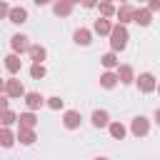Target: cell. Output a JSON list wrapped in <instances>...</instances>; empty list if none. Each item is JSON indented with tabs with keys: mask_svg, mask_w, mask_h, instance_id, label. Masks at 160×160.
Wrapping results in <instances>:
<instances>
[{
	"mask_svg": "<svg viewBox=\"0 0 160 160\" xmlns=\"http://www.w3.org/2000/svg\"><path fill=\"white\" fill-rule=\"evenodd\" d=\"M70 2H72V5H75V2H80V0H70Z\"/></svg>",
	"mask_w": 160,
	"mask_h": 160,
	"instance_id": "obj_35",
	"label": "cell"
},
{
	"mask_svg": "<svg viewBox=\"0 0 160 160\" xmlns=\"http://www.w3.org/2000/svg\"><path fill=\"white\" fill-rule=\"evenodd\" d=\"M130 130H132V135H135V138H145V135L150 132V120H148L145 115H138V118L132 120Z\"/></svg>",
	"mask_w": 160,
	"mask_h": 160,
	"instance_id": "obj_3",
	"label": "cell"
},
{
	"mask_svg": "<svg viewBox=\"0 0 160 160\" xmlns=\"http://www.w3.org/2000/svg\"><path fill=\"white\" fill-rule=\"evenodd\" d=\"M45 72H48V70H45V65H42V62H32L30 75H32L35 80H42V78H45Z\"/></svg>",
	"mask_w": 160,
	"mask_h": 160,
	"instance_id": "obj_26",
	"label": "cell"
},
{
	"mask_svg": "<svg viewBox=\"0 0 160 160\" xmlns=\"http://www.w3.org/2000/svg\"><path fill=\"white\" fill-rule=\"evenodd\" d=\"M62 102H65V100H60L58 95H52V98H48V100H45V105H48L50 110H60V108H62Z\"/></svg>",
	"mask_w": 160,
	"mask_h": 160,
	"instance_id": "obj_27",
	"label": "cell"
},
{
	"mask_svg": "<svg viewBox=\"0 0 160 160\" xmlns=\"http://www.w3.org/2000/svg\"><path fill=\"white\" fill-rule=\"evenodd\" d=\"M28 55H30L32 62H42L45 55H48V50H45L42 45H30V48H28Z\"/></svg>",
	"mask_w": 160,
	"mask_h": 160,
	"instance_id": "obj_19",
	"label": "cell"
},
{
	"mask_svg": "<svg viewBox=\"0 0 160 160\" xmlns=\"http://www.w3.org/2000/svg\"><path fill=\"white\" fill-rule=\"evenodd\" d=\"M50 2H52V0H35V5H38V8H45V5H50Z\"/></svg>",
	"mask_w": 160,
	"mask_h": 160,
	"instance_id": "obj_32",
	"label": "cell"
},
{
	"mask_svg": "<svg viewBox=\"0 0 160 160\" xmlns=\"http://www.w3.org/2000/svg\"><path fill=\"white\" fill-rule=\"evenodd\" d=\"M100 62H102V68H108V70H112V68H118L120 65V60H118V55L110 50V52H105L102 58H100Z\"/></svg>",
	"mask_w": 160,
	"mask_h": 160,
	"instance_id": "obj_21",
	"label": "cell"
},
{
	"mask_svg": "<svg viewBox=\"0 0 160 160\" xmlns=\"http://www.w3.org/2000/svg\"><path fill=\"white\" fill-rule=\"evenodd\" d=\"M15 140H20L22 145H32V142H35L38 138H35V130H32V128H20V130H18V138H15Z\"/></svg>",
	"mask_w": 160,
	"mask_h": 160,
	"instance_id": "obj_18",
	"label": "cell"
},
{
	"mask_svg": "<svg viewBox=\"0 0 160 160\" xmlns=\"http://www.w3.org/2000/svg\"><path fill=\"white\" fill-rule=\"evenodd\" d=\"M108 130H110V135H112L115 140H122V138H125V132H128L122 122H110V125H108Z\"/></svg>",
	"mask_w": 160,
	"mask_h": 160,
	"instance_id": "obj_22",
	"label": "cell"
},
{
	"mask_svg": "<svg viewBox=\"0 0 160 160\" xmlns=\"http://www.w3.org/2000/svg\"><path fill=\"white\" fill-rule=\"evenodd\" d=\"M80 122H82V115H80L78 110H65V115H62V125H65L68 130L80 128Z\"/></svg>",
	"mask_w": 160,
	"mask_h": 160,
	"instance_id": "obj_7",
	"label": "cell"
},
{
	"mask_svg": "<svg viewBox=\"0 0 160 160\" xmlns=\"http://www.w3.org/2000/svg\"><path fill=\"white\" fill-rule=\"evenodd\" d=\"M95 160H108V158H95Z\"/></svg>",
	"mask_w": 160,
	"mask_h": 160,
	"instance_id": "obj_37",
	"label": "cell"
},
{
	"mask_svg": "<svg viewBox=\"0 0 160 160\" xmlns=\"http://www.w3.org/2000/svg\"><path fill=\"white\" fill-rule=\"evenodd\" d=\"M155 122H158V125H160V108H158V110H155Z\"/></svg>",
	"mask_w": 160,
	"mask_h": 160,
	"instance_id": "obj_33",
	"label": "cell"
},
{
	"mask_svg": "<svg viewBox=\"0 0 160 160\" xmlns=\"http://www.w3.org/2000/svg\"><path fill=\"white\" fill-rule=\"evenodd\" d=\"M98 2H100V0H80V5H82V8H95Z\"/></svg>",
	"mask_w": 160,
	"mask_h": 160,
	"instance_id": "obj_30",
	"label": "cell"
},
{
	"mask_svg": "<svg viewBox=\"0 0 160 160\" xmlns=\"http://www.w3.org/2000/svg\"><path fill=\"white\" fill-rule=\"evenodd\" d=\"M5 92V80H0V95Z\"/></svg>",
	"mask_w": 160,
	"mask_h": 160,
	"instance_id": "obj_34",
	"label": "cell"
},
{
	"mask_svg": "<svg viewBox=\"0 0 160 160\" xmlns=\"http://www.w3.org/2000/svg\"><path fill=\"white\" fill-rule=\"evenodd\" d=\"M105 2H110V0H105Z\"/></svg>",
	"mask_w": 160,
	"mask_h": 160,
	"instance_id": "obj_38",
	"label": "cell"
},
{
	"mask_svg": "<svg viewBox=\"0 0 160 160\" xmlns=\"http://www.w3.org/2000/svg\"><path fill=\"white\" fill-rule=\"evenodd\" d=\"M155 90H158V95H160V85H158V88H155Z\"/></svg>",
	"mask_w": 160,
	"mask_h": 160,
	"instance_id": "obj_36",
	"label": "cell"
},
{
	"mask_svg": "<svg viewBox=\"0 0 160 160\" xmlns=\"http://www.w3.org/2000/svg\"><path fill=\"white\" fill-rule=\"evenodd\" d=\"M25 105H28V110H40L45 105V98L40 92H25Z\"/></svg>",
	"mask_w": 160,
	"mask_h": 160,
	"instance_id": "obj_10",
	"label": "cell"
},
{
	"mask_svg": "<svg viewBox=\"0 0 160 160\" xmlns=\"http://www.w3.org/2000/svg\"><path fill=\"white\" fill-rule=\"evenodd\" d=\"M132 15H135V8H132V5H128V2H122V5L115 10V18L120 20V25H128V22H132Z\"/></svg>",
	"mask_w": 160,
	"mask_h": 160,
	"instance_id": "obj_6",
	"label": "cell"
},
{
	"mask_svg": "<svg viewBox=\"0 0 160 160\" xmlns=\"http://www.w3.org/2000/svg\"><path fill=\"white\" fill-rule=\"evenodd\" d=\"M12 142H15V135H12V130L2 128V130H0V145H2V148H12Z\"/></svg>",
	"mask_w": 160,
	"mask_h": 160,
	"instance_id": "obj_24",
	"label": "cell"
},
{
	"mask_svg": "<svg viewBox=\"0 0 160 160\" xmlns=\"http://www.w3.org/2000/svg\"><path fill=\"white\" fill-rule=\"evenodd\" d=\"M122 2H128V0H122Z\"/></svg>",
	"mask_w": 160,
	"mask_h": 160,
	"instance_id": "obj_40",
	"label": "cell"
},
{
	"mask_svg": "<svg viewBox=\"0 0 160 160\" xmlns=\"http://www.w3.org/2000/svg\"><path fill=\"white\" fill-rule=\"evenodd\" d=\"M140 2H145V0H140Z\"/></svg>",
	"mask_w": 160,
	"mask_h": 160,
	"instance_id": "obj_39",
	"label": "cell"
},
{
	"mask_svg": "<svg viewBox=\"0 0 160 160\" xmlns=\"http://www.w3.org/2000/svg\"><path fill=\"white\" fill-rule=\"evenodd\" d=\"M2 65H5V70H8V72H12V75H15V72L20 70V65H22V60H20V55H18V52H10V55L5 58V62H2Z\"/></svg>",
	"mask_w": 160,
	"mask_h": 160,
	"instance_id": "obj_14",
	"label": "cell"
},
{
	"mask_svg": "<svg viewBox=\"0 0 160 160\" xmlns=\"http://www.w3.org/2000/svg\"><path fill=\"white\" fill-rule=\"evenodd\" d=\"M125 45H128V28L118 22L110 30V48H112V52H120V50H125Z\"/></svg>",
	"mask_w": 160,
	"mask_h": 160,
	"instance_id": "obj_1",
	"label": "cell"
},
{
	"mask_svg": "<svg viewBox=\"0 0 160 160\" xmlns=\"http://www.w3.org/2000/svg\"><path fill=\"white\" fill-rule=\"evenodd\" d=\"M90 122H92L95 128H108V125H110V115H108L105 110H95L92 118H90Z\"/></svg>",
	"mask_w": 160,
	"mask_h": 160,
	"instance_id": "obj_16",
	"label": "cell"
},
{
	"mask_svg": "<svg viewBox=\"0 0 160 160\" xmlns=\"http://www.w3.org/2000/svg\"><path fill=\"white\" fill-rule=\"evenodd\" d=\"M135 82H138V90H140L142 95H148V92H152V90L158 88V82H155V75H152V72H140V75L135 78Z\"/></svg>",
	"mask_w": 160,
	"mask_h": 160,
	"instance_id": "obj_2",
	"label": "cell"
},
{
	"mask_svg": "<svg viewBox=\"0 0 160 160\" xmlns=\"http://www.w3.org/2000/svg\"><path fill=\"white\" fill-rule=\"evenodd\" d=\"M110 30H112V22L108 18H98L92 25V32H98V35H110Z\"/></svg>",
	"mask_w": 160,
	"mask_h": 160,
	"instance_id": "obj_15",
	"label": "cell"
},
{
	"mask_svg": "<svg viewBox=\"0 0 160 160\" xmlns=\"http://www.w3.org/2000/svg\"><path fill=\"white\" fill-rule=\"evenodd\" d=\"M18 122H20V128H32V130H35L38 118H35L32 110H28V112H20V115H18Z\"/></svg>",
	"mask_w": 160,
	"mask_h": 160,
	"instance_id": "obj_17",
	"label": "cell"
},
{
	"mask_svg": "<svg viewBox=\"0 0 160 160\" xmlns=\"http://www.w3.org/2000/svg\"><path fill=\"white\" fill-rule=\"evenodd\" d=\"M100 85H102L105 90H112V88L118 85V75H115V72H110V70H108V72H102V75H100Z\"/></svg>",
	"mask_w": 160,
	"mask_h": 160,
	"instance_id": "obj_20",
	"label": "cell"
},
{
	"mask_svg": "<svg viewBox=\"0 0 160 160\" xmlns=\"http://www.w3.org/2000/svg\"><path fill=\"white\" fill-rule=\"evenodd\" d=\"M15 120H18V112H12L10 108L0 112V125H2V128H8V125H12Z\"/></svg>",
	"mask_w": 160,
	"mask_h": 160,
	"instance_id": "obj_23",
	"label": "cell"
},
{
	"mask_svg": "<svg viewBox=\"0 0 160 160\" xmlns=\"http://www.w3.org/2000/svg\"><path fill=\"white\" fill-rule=\"evenodd\" d=\"M8 20H10V22H15V25H22V22L28 20V10H25V8H20V5H18V8H10Z\"/></svg>",
	"mask_w": 160,
	"mask_h": 160,
	"instance_id": "obj_12",
	"label": "cell"
},
{
	"mask_svg": "<svg viewBox=\"0 0 160 160\" xmlns=\"http://www.w3.org/2000/svg\"><path fill=\"white\" fill-rule=\"evenodd\" d=\"M8 110V95H0V112Z\"/></svg>",
	"mask_w": 160,
	"mask_h": 160,
	"instance_id": "obj_31",
	"label": "cell"
},
{
	"mask_svg": "<svg viewBox=\"0 0 160 160\" xmlns=\"http://www.w3.org/2000/svg\"><path fill=\"white\" fill-rule=\"evenodd\" d=\"M72 38H75V42H78V45H82V48H85V45H90V42H92V30H88V28H78Z\"/></svg>",
	"mask_w": 160,
	"mask_h": 160,
	"instance_id": "obj_13",
	"label": "cell"
},
{
	"mask_svg": "<svg viewBox=\"0 0 160 160\" xmlns=\"http://www.w3.org/2000/svg\"><path fill=\"white\" fill-rule=\"evenodd\" d=\"M115 70H118V72H115V75H118V82L130 85V82L135 80V72H132V68H130V65H118Z\"/></svg>",
	"mask_w": 160,
	"mask_h": 160,
	"instance_id": "obj_8",
	"label": "cell"
},
{
	"mask_svg": "<svg viewBox=\"0 0 160 160\" xmlns=\"http://www.w3.org/2000/svg\"><path fill=\"white\" fill-rule=\"evenodd\" d=\"M5 95H8V98H22V95H25V88H22V82H20L18 78H10V80H5Z\"/></svg>",
	"mask_w": 160,
	"mask_h": 160,
	"instance_id": "obj_4",
	"label": "cell"
},
{
	"mask_svg": "<svg viewBox=\"0 0 160 160\" xmlns=\"http://www.w3.org/2000/svg\"><path fill=\"white\" fill-rule=\"evenodd\" d=\"M132 22H138L140 28H148V25L152 22V12H150L148 8H140V10H135V15H132Z\"/></svg>",
	"mask_w": 160,
	"mask_h": 160,
	"instance_id": "obj_9",
	"label": "cell"
},
{
	"mask_svg": "<svg viewBox=\"0 0 160 160\" xmlns=\"http://www.w3.org/2000/svg\"><path fill=\"white\" fill-rule=\"evenodd\" d=\"M98 5H100V18H112V15H115V5H112V2L100 0Z\"/></svg>",
	"mask_w": 160,
	"mask_h": 160,
	"instance_id": "obj_25",
	"label": "cell"
},
{
	"mask_svg": "<svg viewBox=\"0 0 160 160\" xmlns=\"http://www.w3.org/2000/svg\"><path fill=\"white\" fill-rule=\"evenodd\" d=\"M52 12H55L58 18H68V15L72 12V2H70V0H55V2H52Z\"/></svg>",
	"mask_w": 160,
	"mask_h": 160,
	"instance_id": "obj_11",
	"label": "cell"
},
{
	"mask_svg": "<svg viewBox=\"0 0 160 160\" xmlns=\"http://www.w3.org/2000/svg\"><path fill=\"white\" fill-rule=\"evenodd\" d=\"M148 10H150V12H158V10H160V0H150V2H148Z\"/></svg>",
	"mask_w": 160,
	"mask_h": 160,
	"instance_id": "obj_29",
	"label": "cell"
},
{
	"mask_svg": "<svg viewBox=\"0 0 160 160\" xmlns=\"http://www.w3.org/2000/svg\"><path fill=\"white\" fill-rule=\"evenodd\" d=\"M8 12H10V5H8L5 0H0V20H2V18H8Z\"/></svg>",
	"mask_w": 160,
	"mask_h": 160,
	"instance_id": "obj_28",
	"label": "cell"
},
{
	"mask_svg": "<svg viewBox=\"0 0 160 160\" xmlns=\"http://www.w3.org/2000/svg\"><path fill=\"white\" fill-rule=\"evenodd\" d=\"M10 48H12V52H18V55L28 52V48H30V42H28V35H22V32L12 35V38H10Z\"/></svg>",
	"mask_w": 160,
	"mask_h": 160,
	"instance_id": "obj_5",
	"label": "cell"
}]
</instances>
